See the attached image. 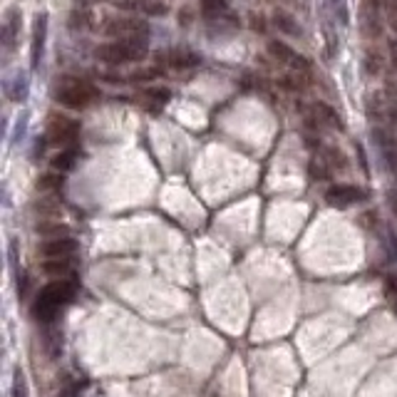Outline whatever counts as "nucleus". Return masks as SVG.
<instances>
[{
    "mask_svg": "<svg viewBox=\"0 0 397 397\" xmlns=\"http://www.w3.org/2000/svg\"><path fill=\"white\" fill-rule=\"evenodd\" d=\"M273 25L278 28V33H285V35H300V28H298V23H295L290 15H285V13H276L273 15Z\"/></svg>",
    "mask_w": 397,
    "mask_h": 397,
    "instance_id": "nucleus-18",
    "label": "nucleus"
},
{
    "mask_svg": "<svg viewBox=\"0 0 397 397\" xmlns=\"http://www.w3.org/2000/svg\"><path fill=\"white\" fill-rule=\"evenodd\" d=\"M75 249H77V244H75L72 239H67L65 234H60V236H55V239L45 241L40 254H43L45 259H70V256L75 254Z\"/></svg>",
    "mask_w": 397,
    "mask_h": 397,
    "instance_id": "nucleus-10",
    "label": "nucleus"
},
{
    "mask_svg": "<svg viewBox=\"0 0 397 397\" xmlns=\"http://www.w3.org/2000/svg\"><path fill=\"white\" fill-rule=\"evenodd\" d=\"M77 293V283L67 278H58L53 283H48L43 290L38 293L33 303V318L40 320V323H53L58 318V313L75 298Z\"/></svg>",
    "mask_w": 397,
    "mask_h": 397,
    "instance_id": "nucleus-1",
    "label": "nucleus"
},
{
    "mask_svg": "<svg viewBox=\"0 0 397 397\" xmlns=\"http://www.w3.org/2000/svg\"><path fill=\"white\" fill-rule=\"evenodd\" d=\"M330 10L335 13V18H340V23H348V8H345V0H325Z\"/></svg>",
    "mask_w": 397,
    "mask_h": 397,
    "instance_id": "nucleus-25",
    "label": "nucleus"
},
{
    "mask_svg": "<svg viewBox=\"0 0 397 397\" xmlns=\"http://www.w3.org/2000/svg\"><path fill=\"white\" fill-rule=\"evenodd\" d=\"M13 397H28V383H25V375L15 373V380H13Z\"/></svg>",
    "mask_w": 397,
    "mask_h": 397,
    "instance_id": "nucleus-26",
    "label": "nucleus"
},
{
    "mask_svg": "<svg viewBox=\"0 0 397 397\" xmlns=\"http://www.w3.org/2000/svg\"><path fill=\"white\" fill-rule=\"evenodd\" d=\"M373 139H375V144L380 147V152H383V159L388 162V167L397 174V139L390 137L385 129H375Z\"/></svg>",
    "mask_w": 397,
    "mask_h": 397,
    "instance_id": "nucleus-12",
    "label": "nucleus"
},
{
    "mask_svg": "<svg viewBox=\"0 0 397 397\" xmlns=\"http://www.w3.org/2000/svg\"><path fill=\"white\" fill-rule=\"evenodd\" d=\"M97 60L107 65H127L147 58V38H129V40H114V43L99 45L94 50Z\"/></svg>",
    "mask_w": 397,
    "mask_h": 397,
    "instance_id": "nucleus-2",
    "label": "nucleus"
},
{
    "mask_svg": "<svg viewBox=\"0 0 397 397\" xmlns=\"http://www.w3.org/2000/svg\"><path fill=\"white\" fill-rule=\"evenodd\" d=\"M43 271L50 276H58V278H65L72 271V263H70V259H45Z\"/></svg>",
    "mask_w": 397,
    "mask_h": 397,
    "instance_id": "nucleus-16",
    "label": "nucleus"
},
{
    "mask_svg": "<svg viewBox=\"0 0 397 397\" xmlns=\"http://www.w3.org/2000/svg\"><path fill=\"white\" fill-rule=\"evenodd\" d=\"M365 199V192L358 187H350V184H335L325 192V201L335 209H348V206L358 204Z\"/></svg>",
    "mask_w": 397,
    "mask_h": 397,
    "instance_id": "nucleus-6",
    "label": "nucleus"
},
{
    "mask_svg": "<svg viewBox=\"0 0 397 397\" xmlns=\"http://www.w3.org/2000/svg\"><path fill=\"white\" fill-rule=\"evenodd\" d=\"M159 62L167 65V67H174V70H189V67H197L201 62V58L194 50H187V48H174V50H164L162 55H159Z\"/></svg>",
    "mask_w": 397,
    "mask_h": 397,
    "instance_id": "nucleus-8",
    "label": "nucleus"
},
{
    "mask_svg": "<svg viewBox=\"0 0 397 397\" xmlns=\"http://www.w3.org/2000/svg\"><path fill=\"white\" fill-rule=\"evenodd\" d=\"M310 177H313V179H325V177H328V172H325V164L310 162Z\"/></svg>",
    "mask_w": 397,
    "mask_h": 397,
    "instance_id": "nucleus-28",
    "label": "nucleus"
},
{
    "mask_svg": "<svg viewBox=\"0 0 397 397\" xmlns=\"http://www.w3.org/2000/svg\"><path fill=\"white\" fill-rule=\"evenodd\" d=\"M80 137V122L65 117V114H50L48 119V139L58 147H75Z\"/></svg>",
    "mask_w": 397,
    "mask_h": 397,
    "instance_id": "nucleus-4",
    "label": "nucleus"
},
{
    "mask_svg": "<svg viewBox=\"0 0 397 397\" xmlns=\"http://www.w3.org/2000/svg\"><path fill=\"white\" fill-rule=\"evenodd\" d=\"M315 117H318V119H323V122H328L330 127H340V119H338V114H335L333 109H330L328 104H323V102H318V104H315Z\"/></svg>",
    "mask_w": 397,
    "mask_h": 397,
    "instance_id": "nucleus-23",
    "label": "nucleus"
},
{
    "mask_svg": "<svg viewBox=\"0 0 397 397\" xmlns=\"http://www.w3.org/2000/svg\"><path fill=\"white\" fill-rule=\"evenodd\" d=\"M201 13L206 18H216V15H224L226 8H229V0H201Z\"/></svg>",
    "mask_w": 397,
    "mask_h": 397,
    "instance_id": "nucleus-20",
    "label": "nucleus"
},
{
    "mask_svg": "<svg viewBox=\"0 0 397 397\" xmlns=\"http://www.w3.org/2000/svg\"><path fill=\"white\" fill-rule=\"evenodd\" d=\"M80 3H94V0H80Z\"/></svg>",
    "mask_w": 397,
    "mask_h": 397,
    "instance_id": "nucleus-31",
    "label": "nucleus"
},
{
    "mask_svg": "<svg viewBox=\"0 0 397 397\" xmlns=\"http://www.w3.org/2000/svg\"><path fill=\"white\" fill-rule=\"evenodd\" d=\"M268 53H271V58H273V60L290 65V67L298 70L300 75L310 72V62H308V60L300 58L298 53H293V50H290L285 43H281V40H271V43H268Z\"/></svg>",
    "mask_w": 397,
    "mask_h": 397,
    "instance_id": "nucleus-7",
    "label": "nucleus"
},
{
    "mask_svg": "<svg viewBox=\"0 0 397 397\" xmlns=\"http://www.w3.org/2000/svg\"><path fill=\"white\" fill-rule=\"evenodd\" d=\"M388 246H390V259L397 261V239L393 234H388Z\"/></svg>",
    "mask_w": 397,
    "mask_h": 397,
    "instance_id": "nucleus-29",
    "label": "nucleus"
},
{
    "mask_svg": "<svg viewBox=\"0 0 397 397\" xmlns=\"http://www.w3.org/2000/svg\"><path fill=\"white\" fill-rule=\"evenodd\" d=\"M323 159H325V164H328V167H333V169H348V159H345V154L340 152V149H335V147H325L323 149Z\"/></svg>",
    "mask_w": 397,
    "mask_h": 397,
    "instance_id": "nucleus-19",
    "label": "nucleus"
},
{
    "mask_svg": "<svg viewBox=\"0 0 397 397\" xmlns=\"http://www.w3.org/2000/svg\"><path fill=\"white\" fill-rule=\"evenodd\" d=\"M45 35H48V15L40 13L38 20H35V28H33V43H30V65H33V67H38L40 60H43Z\"/></svg>",
    "mask_w": 397,
    "mask_h": 397,
    "instance_id": "nucleus-11",
    "label": "nucleus"
},
{
    "mask_svg": "<svg viewBox=\"0 0 397 397\" xmlns=\"http://www.w3.org/2000/svg\"><path fill=\"white\" fill-rule=\"evenodd\" d=\"M18 33H20V13H18V10H10L8 18H5V25H3V45H5V50L15 48Z\"/></svg>",
    "mask_w": 397,
    "mask_h": 397,
    "instance_id": "nucleus-14",
    "label": "nucleus"
},
{
    "mask_svg": "<svg viewBox=\"0 0 397 397\" xmlns=\"http://www.w3.org/2000/svg\"><path fill=\"white\" fill-rule=\"evenodd\" d=\"M60 187H62V172H55V169L50 174H45V177L38 182L40 192H58Z\"/></svg>",
    "mask_w": 397,
    "mask_h": 397,
    "instance_id": "nucleus-22",
    "label": "nucleus"
},
{
    "mask_svg": "<svg viewBox=\"0 0 397 397\" xmlns=\"http://www.w3.org/2000/svg\"><path fill=\"white\" fill-rule=\"evenodd\" d=\"M102 33L117 40L149 38V25L139 18H109V20H104Z\"/></svg>",
    "mask_w": 397,
    "mask_h": 397,
    "instance_id": "nucleus-5",
    "label": "nucleus"
},
{
    "mask_svg": "<svg viewBox=\"0 0 397 397\" xmlns=\"http://www.w3.org/2000/svg\"><path fill=\"white\" fill-rule=\"evenodd\" d=\"M8 97L13 102H23L28 97V77L25 75H15V80L8 85Z\"/></svg>",
    "mask_w": 397,
    "mask_h": 397,
    "instance_id": "nucleus-17",
    "label": "nucleus"
},
{
    "mask_svg": "<svg viewBox=\"0 0 397 397\" xmlns=\"http://www.w3.org/2000/svg\"><path fill=\"white\" fill-rule=\"evenodd\" d=\"M94 87L87 82H80V80H65L62 85L55 87V99L60 104L70 109H80V107H87L89 102L94 99Z\"/></svg>",
    "mask_w": 397,
    "mask_h": 397,
    "instance_id": "nucleus-3",
    "label": "nucleus"
},
{
    "mask_svg": "<svg viewBox=\"0 0 397 397\" xmlns=\"http://www.w3.org/2000/svg\"><path fill=\"white\" fill-rule=\"evenodd\" d=\"M360 25L368 35H380V3L378 0H363V15H360Z\"/></svg>",
    "mask_w": 397,
    "mask_h": 397,
    "instance_id": "nucleus-13",
    "label": "nucleus"
},
{
    "mask_svg": "<svg viewBox=\"0 0 397 397\" xmlns=\"http://www.w3.org/2000/svg\"><path fill=\"white\" fill-rule=\"evenodd\" d=\"M169 97H172V94H169L167 87H152V89H144L142 102L149 104V109H154V112H157V109H162L164 104L169 102Z\"/></svg>",
    "mask_w": 397,
    "mask_h": 397,
    "instance_id": "nucleus-15",
    "label": "nucleus"
},
{
    "mask_svg": "<svg viewBox=\"0 0 397 397\" xmlns=\"http://www.w3.org/2000/svg\"><path fill=\"white\" fill-rule=\"evenodd\" d=\"M385 290H388V298L397 313V276H388V278H385Z\"/></svg>",
    "mask_w": 397,
    "mask_h": 397,
    "instance_id": "nucleus-27",
    "label": "nucleus"
},
{
    "mask_svg": "<svg viewBox=\"0 0 397 397\" xmlns=\"http://www.w3.org/2000/svg\"><path fill=\"white\" fill-rule=\"evenodd\" d=\"M380 67H383V60H380V55L373 53V50H368V55H365V70H368L370 75H378Z\"/></svg>",
    "mask_w": 397,
    "mask_h": 397,
    "instance_id": "nucleus-24",
    "label": "nucleus"
},
{
    "mask_svg": "<svg viewBox=\"0 0 397 397\" xmlns=\"http://www.w3.org/2000/svg\"><path fill=\"white\" fill-rule=\"evenodd\" d=\"M72 164H75V149H65V152H60V154H55V159H53V169L55 172H70L72 169Z\"/></svg>",
    "mask_w": 397,
    "mask_h": 397,
    "instance_id": "nucleus-21",
    "label": "nucleus"
},
{
    "mask_svg": "<svg viewBox=\"0 0 397 397\" xmlns=\"http://www.w3.org/2000/svg\"><path fill=\"white\" fill-rule=\"evenodd\" d=\"M119 10H129V13H144V15H167L169 5L164 0H117Z\"/></svg>",
    "mask_w": 397,
    "mask_h": 397,
    "instance_id": "nucleus-9",
    "label": "nucleus"
},
{
    "mask_svg": "<svg viewBox=\"0 0 397 397\" xmlns=\"http://www.w3.org/2000/svg\"><path fill=\"white\" fill-rule=\"evenodd\" d=\"M390 201H393V209H395V214H397V194H393V199H390Z\"/></svg>",
    "mask_w": 397,
    "mask_h": 397,
    "instance_id": "nucleus-30",
    "label": "nucleus"
}]
</instances>
